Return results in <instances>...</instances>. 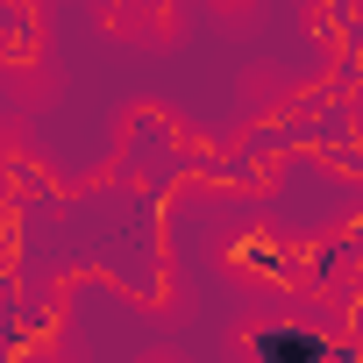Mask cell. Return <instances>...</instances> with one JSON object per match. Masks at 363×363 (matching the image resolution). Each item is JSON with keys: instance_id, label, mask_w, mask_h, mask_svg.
<instances>
[{"instance_id": "1", "label": "cell", "mask_w": 363, "mask_h": 363, "mask_svg": "<svg viewBox=\"0 0 363 363\" xmlns=\"http://www.w3.org/2000/svg\"><path fill=\"white\" fill-rule=\"evenodd\" d=\"M257 356H264V363H335L328 342L306 335V328H264V335H257Z\"/></svg>"}]
</instances>
